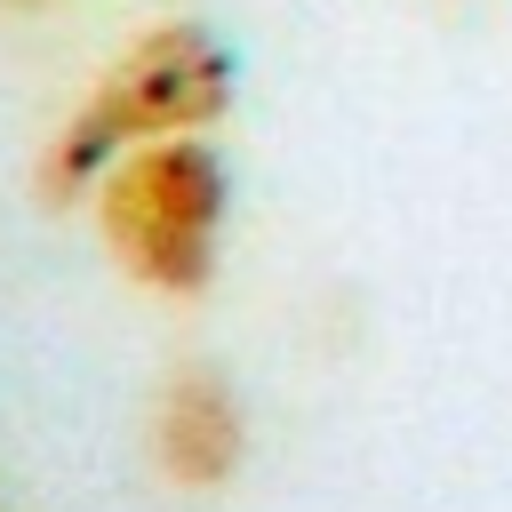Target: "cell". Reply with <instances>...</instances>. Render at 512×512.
<instances>
[{"mask_svg":"<svg viewBox=\"0 0 512 512\" xmlns=\"http://www.w3.org/2000/svg\"><path fill=\"white\" fill-rule=\"evenodd\" d=\"M232 88H240V64L232 48L208 32V24H152L136 32L104 80L80 96V112L48 136L40 152V192L48 200H72V192H96V176L152 144V136H192V128H216L232 112Z\"/></svg>","mask_w":512,"mask_h":512,"instance_id":"obj_1","label":"cell"},{"mask_svg":"<svg viewBox=\"0 0 512 512\" xmlns=\"http://www.w3.org/2000/svg\"><path fill=\"white\" fill-rule=\"evenodd\" d=\"M224 208H232V184L200 128L152 136L96 176V232L112 264L152 296H200L216 280Z\"/></svg>","mask_w":512,"mask_h":512,"instance_id":"obj_2","label":"cell"},{"mask_svg":"<svg viewBox=\"0 0 512 512\" xmlns=\"http://www.w3.org/2000/svg\"><path fill=\"white\" fill-rule=\"evenodd\" d=\"M248 456V416L216 368H176L152 400V464L176 488H224Z\"/></svg>","mask_w":512,"mask_h":512,"instance_id":"obj_3","label":"cell"},{"mask_svg":"<svg viewBox=\"0 0 512 512\" xmlns=\"http://www.w3.org/2000/svg\"><path fill=\"white\" fill-rule=\"evenodd\" d=\"M16 8H40V0H16Z\"/></svg>","mask_w":512,"mask_h":512,"instance_id":"obj_4","label":"cell"}]
</instances>
